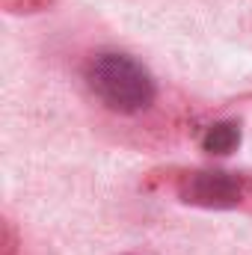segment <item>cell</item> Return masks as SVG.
<instances>
[{"instance_id": "obj_1", "label": "cell", "mask_w": 252, "mask_h": 255, "mask_svg": "<svg viewBox=\"0 0 252 255\" xmlns=\"http://www.w3.org/2000/svg\"><path fill=\"white\" fill-rule=\"evenodd\" d=\"M86 83L104 107L116 113L145 110L154 98V80L125 54H101L86 65Z\"/></svg>"}, {"instance_id": "obj_2", "label": "cell", "mask_w": 252, "mask_h": 255, "mask_svg": "<svg viewBox=\"0 0 252 255\" xmlns=\"http://www.w3.org/2000/svg\"><path fill=\"white\" fill-rule=\"evenodd\" d=\"M238 142H241V130L232 125V122L211 125L205 130V136H202V145H205V151H211V154H229Z\"/></svg>"}]
</instances>
